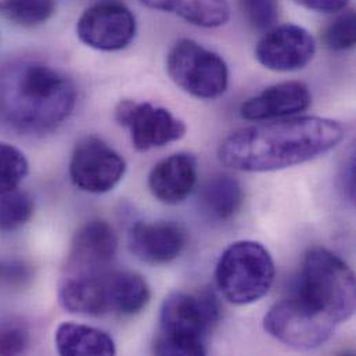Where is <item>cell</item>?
Wrapping results in <instances>:
<instances>
[{"label":"cell","mask_w":356,"mask_h":356,"mask_svg":"<svg viewBox=\"0 0 356 356\" xmlns=\"http://www.w3.org/2000/svg\"><path fill=\"white\" fill-rule=\"evenodd\" d=\"M346 136L337 121L319 117L261 124L229 135L219 146V161L236 171L270 172L308 163Z\"/></svg>","instance_id":"cell-1"},{"label":"cell","mask_w":356,"mask_h":356,"mask_svg":"<svg viewBox=\"0 0 356 356\" xmlns=\"http://www.w3.org/2000/svg\"><path fill=\"white\" fill-rule=\"evenodd\" d=\"M76 96L74 82L42 61H15L0 71V115L25 135H44L63 125Z\"/></svg>","instance_id":"cell-2"},{"label":"cell","mask_w":356,"mask_h":356,"mask_svg":"<svg viewBox=\"0 0 356 356\" xmlns=\"http://www.w3.org/2000/svg\"><path fill=\"white\" fill-rule=\"evenodd\" d=\"M220 318V307L209 290L177 291L161 307L157 355H207V339Z\"/></svg>","instance_id":"cell-3"},{"label":"cell","mask_w":356,"mask_h":356,"mask_svg":"<svg viewBox=\"0 0 356 356\" xmlns=\"http://www.w3.org/2000/svg\"><path fill=\"white\" fill-rule=\"evenodd\" d=\"M296 294L336 325L355 314V275L339 255L326 248L308 251Z\"/></svg>","instance_id":"cell-4"},{"label":"cell","mask_w":356,"mask_h":356,"mask_svg":"<svg viewBox=\"0 0 356 356\" xmlns=\"http://www.w3.org/2000/svg\"><path fill=\"white\" fill-rule=\"evenodd\" d=\"M275 275V262L269 251L261 243L243 240L230 244L222 252L215 269V282L229 302L247 305L269 293Z\"/></svg>","instance_id":"cell-5"},{"label":"cell","mask_w":356,"mask_h":356,"mask_svg":"<svg viewBox=\"0 0 356 356\" xmlns=\"http://www.w3.org/2000/svg\"><path fill=\"white\" fill-rule=\"evenodd\" d=\"M167 70L181 90L197 99H218L229 85L225 60L191 39H180L172 46Z\"/></svg>","instance_id":"cell-6"},{"label":"cell","mask_w":356,"mask_h":356,"mask_svg":"<svg viewBox=\"0 0 356 356\" xmlns=\"http://www.w3.org/2000/svg\"><path fill=\"white\" fill-rule=\"evenodd\" d=\"M265 330L296 350H315L334 333L336 323L308 307L297 294L275 304L264 319Z\"/></svg>","instance_id":"cell-7"},{"label":"cell","mask_w":356,"mask_h":356,"mask_svg":"<svg viewBox=\"0 0 356 356\" xmlns=\"http://www.w3.org/2000/svg\"><path fill=\"white\" fill-rule=\"evenodd\" d=\"M125 172L127 163L122 156L97 138L82 139L72 152L70 177L86 193L102 194L113 190Z\"/></svg>","instance_id":"cell-8"},{"label":"cell","mask_w":356,"mask_h":356,"mask_svg":"<svg viewBox=\"0 0 356 356\" xmlns=\"http://www.w3.org/2000/svg\"><path fill=\"white\" fill-rule=\"evenodd\" d=\"M115 120L121 127L129 129L132 145L138 152L164 147L186 134L183 121L167 108L150 103L124 100L115 108Z\"/></svg>","instance_id":"cell-9"},{"label":"cell","mask_w":356,"mask_h":356,"mask_svg":"<svg viewBox=\"0 0 356 356\" xmlns=\"http://www.w3.org/2000/svg\"><path fill=\"white\" fill-rule=\"evenodd\" d=\"M76 35L86 46L102 51L125 49L136 35L132 11L118 1H102L86 8L76 22Z\"/></svg>","instance_id":"cell-10"},{"label":"cell","mask_w":356,"mask_h":356,"mask_svg":"<svg viewBox=\"0 0 356 356\" xmlns=\"http://www.w3.org/2000/svg\"><path fill=\"white\" fill-rule=\"evenodd\" d=\"M316 51V42L305 28L286 24L266 32L255 49L257 60L268 70L289 72L307 67Z\"/></svg>","instance_id":"cell-11"},{"label":"cell","mask_w":356,"mask_h":356,"mask_svg":"<svg viewBox=\"0 0 356 356\" xmlns=\"http://www.w3.org/2000/svg\"><path fill=\"white\" fill-rule=\"evenodd\" d=\"M118 250L113 226L102 219L86 222L75 233L65 264V275L92 273L108 269Z\"/></svg>","instance_id":"cell-12"},{"label":"cell","mask_w":356,"mask_h":356,"mask_svg":"<svg viewBox=\"0 0 356 356\" xmlns=\"http://www.w3.org/2000/svg\"><path fill=\"white\" fill-rule=\"evenodd\" d=\"M186 232L174 222H138L129 232V248L142 262L165 265L175 261L186 247Z\"/></svg>","instance_id":"cell-13"},{"label":"cell","mask_w":356,"mask_h":356,"mask_svg":"<svg viewBox=\"0 0 356 356\" xmlns=\"http://www.w3.org/2000/svg\"><path fill=\"white\" fill-rule=\"evenodd\" d=\"M312 102L308 86L291 81L273 85L243 103L240 114L248 121H268L293 117L309 108Z\"/></svg>","instance_id":"cell-14"},{"label":"cell","mask_w":356,"mask_h":356,"mask_svg":"<svg viewBox=\"0 0 356 356\" xmlns=\"http://www.w3.org/2000/svg\"><path fill=\"white\" fill-rule=\"evenodd\" d=\"M108 270L65 275L58 290L61 307L71 314L83 316H103L110 314Z\"/></svg>","instance_id":"cell-15"},{"label":"cell","mask_w":356,"mask_h":356,"mask_svg":"<svg viewBox=\"0 0 356 356\" xmlns=\"http://www.w3.org/2000/svg\"><path fill=\"white\" fill-rule=\"evenodd\" d=\"M197 183V161L191 154H172L154 165L149 188L161 202L178 204L188 197Z\"/></svg>","instance_id":"cell-16"},{"label":"cell","mask_w":356,"mask_h":356,"mask_svg":"<svg viewBox=\"0 0 356 356\" xmlns=\"http://www.w3.org/2000/svg\"><path fill=\"white\" fill-rule=\"evenodd\" d=\"M110 314L134 316L150 302L152 291L147 282L138 273L128 270H108Z\"/></svg>","instance_id":"cell-17"},{"label":"cell","mask_w":356,"mask_h":356,"mask_svg":"<svg viewBox=\"0 0 356 356\" xmlns=\"http://www.w3.org/2000/svg\"><path fill=\"white\" fill-rule=\"evenodd\" d=\"M57 353L64 356L115 355V344L106 332L78 325L61 323L54 336Z\"/></svg>","instance_id":"cell-18"},{"label":"cell","mask_w":356,"mask_h":356,"mask_svg":"<svg viewBox=\"0 0 356 356\" xmlns=\"http://www.w3.org/2000/svg\"><path fill=\"white\" fill-rule=\"evenodd\" d=\"M146 7L171 13L202 28H216L229 19L227 0H140Z\"/></svg>","instance_id":"cell-19"},{"label":"cell","mask_w":356,"mask_h":356,"mask_svg":"<svg viewBox=\"0 0 356 356\" xmlns=\"http://www.w3.org/2000/svg\"><path fill=\"white\" fill-rule=\"evenodd\" d=\"M244 201L243 187L229 175H216L201 188L200 205L205 215L213 220H229L241 208Z\"/></svg>","instance_id":"cell-20"},{"label":"cell","mask_w":356,"mask_h":356,"mask_svg":"<svg viewBox=\"0 0 356 356\" xmlns=\"http://www.w3.org/2000/svg\"><path fill=\"white\" fill-rule=\"evenodd\" d=\"M56 0H0V15L19 26H36L49 21Z\"/></svg>","instance_id":"cell-21"},{"label":"cell","mask_w":356,"mask_h":356,"mask_svg":"<svg viewBox=\"0 0 356 356\" xmlns=\"http://www.w3.org/2000/svg\"><path fill=\"white\" fill-rule=\"evenodd\" d=\"M33 209V198L24 190L14 188L0 194V232L19 229L32 218Z\"/></svg>","instance_id":"cell-22"},{"label":"cell","mask_w":356,"mask_h":356,"mask_svg":"<svg viewBox=\"0 0 356 356\" xmlns=\"http://www.w3.org/2000/svg\"><path fill=\"white\" fill-rule=\"evenodd\" d=\"M28 160L17 147L0 142V194L18 188L28 175Z\"/></svg>","instance_id":"cell-23"},{"label":"cell","mask_w":356,"mask_h":356,"mask_svg":"<svg viewBox=\"0 0 356 356\" xmlns=\"http://www.w3.org/2000/svg\"><path fill=\"white\" fill-rule=\"evenodd\" d=\"M356 18L354 10L336 17L323 32V42L333 51H344L355 46Z\"/></svg>","instance_id":"cell-24"},{"label":"cell","mask_w":356,"mask_h":356,"mask_svg":"<svg viewBox=\"0 0 356 356\" xmlns=\"http://www.w3.org/2000/svg\"><path fill=\"white\" fill-rule=\"evenodd\" d=\"M247 22L259 31L270 29L279 18L277 0H237Z\"/></svg>","instance_id":"cell-25"},{"label":"cell","mask_w":356,"mask_h":356,"mask_svg":"<svg viewBox=\"0 0 356 356\" xmlns=\"http://www.w3.org/2000/svg\"><path fill=\"white\" fill-rule=\"evenodd\" d=\"M28 347L26 330L15 323L0 325V355H19Z\"/></svg>","instance_id":"cell-26"},{"label":"cell","mask_w":356,"mask_h":356,"mask_svg":"<svg viewBox=\"0 0 356 356\" xmlns=\"http://www.w3.org/2000/svg\"><path fill=\"white\" fill-rule=\"evenodd\" d=\"M298 4L319 13H337L341 11L348 0H294Z\"/></svg>","instance_id":"cell-27"}]
</instances>
